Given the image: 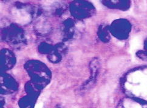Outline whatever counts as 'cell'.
<instances>
[{"instance_id": "1", "label": "cell", "mask_w": 147, "mask_h": 108, "mask_svg": "<svg viewBox=\"0 0 147 108\" xmlns=\"http://www.w3.org/2000/svg\"><path fill=\"white\" fill-rule=\"evenodd\" d=\"M126 87L137 99L147 102V68L131 74L126 83Z\"/></svg>"}, {"instance_id": "2", "label": "cell", "mask_w": 147, "mask_h": 108, "mask_svg": "<svg viewBox=\"0 0 147 108\" xmlns=\"http://www.w3.org/2000/svg\"><path fill=\"white\" fill-rule=\"evenodd\" d=\"M120 108H147V102L127 100L123 101Z\"/></svg>"}, {"instance_id": "3", "label": "cell", "mask_w": 147, "mask_h": 108, "mask_svg": "<svg viewBox=\"0 0 147 108\" xmlns=\"http://www.w3.org/2000/svg\"><path fill=\"white\" fill-rule=\"evenodd\" d=\"M13 15L17 21L21 23H26L30 20L29 15L22 11H15L13 12Z\"/></svg>"}]
</instances>
